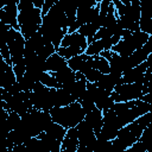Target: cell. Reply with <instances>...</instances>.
Here are the masks:
<instances>
[{
    "label": "cell",
    "mask_w": 152,
    "mask_h": 152,
    "mask_svg": "<svg viewBox=\"0 0 152 152\" xmlns=\"http://www.w3.org/2000/svg\"><path fill=\"white\" fill-rule=\"evenodd\" d=\"M151 124V112L138 116L132 122L122 126L114 139H112V148L116 151H126L141 135L142 131Z\"/></svg>",
    "instance_id": "6da1fadb"
},
{
    "label": "cell",
    "mask_w": 152,
    "mask_h": 152,
    "mask_svg": "<svg viewBox=\"0 0 152 152\" xmlns=\"http://www.w3.org/2000/svg\"><path fill=\"white\" fill-rule=\"evenodd\" d=\"M49 113L52 118V121L62 125L65 128L75 127L80 121L84 119L86 115L78 101L63 107H52Z\"/></svg>",
    "instance_id": "7a4b0ae2"
},
{
    "label": "cell",
    "mask_w": 152,
    "mask_h": 152,
    "mask_svg": "<svg viewBox=\"0 0 152 152\" xmlns=\"http://www.w3.org/2000/svg\"><path fill=\"white\" fill-rule=\"evenodd\" d=\"M146 93H151V84H145L144 82H133L116 86L110 95L115 102H124L140 99Z\"/></svg>",
    "instance_id": "3957f363"
},
{
    "label": "cell",
    "mask_w": 152,
    "mask_h": 152,
    "mask_svg": "<svg viewBox=\"0 0 152 152\" xmlns=\"http://www.w3.org/2000/svg\"><path fill=\"white\" fill-rule=\"evenodd\" d=\"M7 46L11 53V61L12 65L21 61L24 57V48H25V38L20 33V31L14 30L13 27L10 28L8 32V39H7Z\"/></svg>",
    "instance_id": "277c9868"
},
{
    "label": "cell",
    "mask_w": 152,
    "mask_h": 152,
    "mask_svg": "<svg viewBox=\"0 0 152 152\" xmlns=\"http://www.w3.org/2000/svg\"><path fill=\"white\" fill-rule=\"evenodd\" d=\"M76 129H77V138H78V146L81 147H87L91 151V146L94 144V141L96 140V135L94 133V129L84 121H80L76 125ZM93 152V151H91Z\"/></svg>",
    "instance_id": "5b68a950"
},
{
    "label": "cell",
    "mask_w": 152,
    "mask_h": 152,
    "mask_svg": "<svg viewBox=\"0 0 152 152\" xmlns=\"http://www.w3.org/2000/svg\"><path fill=\"white\" fill-rule=\"evenodd\" d=\"M151 56L147 57L146 61L140 63L139 65L129 69L128 71L122 74V83H133V82H144V74L148 66H151Z\"/></svg>",
    "instance_id": "8992f818"
},
{
    "label": "cell",
    "mask_w": 152,
    "mask_h": 152,
    "mask_svg": "<svg viewBox=\"0 0 152 152\" xmlns=\"http://www.w3.org/2000/svg\"><path fill=\"white\" fill-rule=\"evenodd\" d=\"M18 24L20 25H40L42 24V8L32 7L30 10L18 12Z\"/></svg>",
    "instance_id": "52a82bcc"
},
{
    "label": "cell",
    "mask_w": 152,
    "mask_h": 152,
    "mask_svg": "<svg viewBox=\"0 0 152 152\" xmlns=\"http://www.w3.org/2000/svg\"><path fill=\"white\" fill-rule=\"evenodd\" d=\"M122 83V75L116 74V72H107V74H101L95 84L99 88H102L107 91H113L114 88L119 84Z\"/></svg>",
    "instance_id": "ba28073f"
},
{
    "label": "cell",
    "mask_w": 152,
    "mask_h": 152,
    "mask_svg": "<svg viewBox=\"0 0 152 152\" xmlns=\"http://www.w3.org/2000/svg\"><path fill=\"white\" fill-rule=\"evenodd\" d=\"M0 20L14 30L19 31V24H18V7L17 5H5L2 8H0Z\"/></svg>",
    "instance_id": "9c48e42d"
},
{
    "label": "cell",
    "mask_w": 152,
    "mask_h": 152,
    "mask_svg": "<svg viewBox=\"0 0 152 152\" xmlns=\"http://www.w3.org/2000/svg\"><path fill=\"white\" fill-rule=\"evenodd\" d=\"M77 147H78V138H77L76 126L66 128L65 137L61 142V152H76Z\"/></svg>",
    "instance_id": "30bf717a"
},
{
    "label": "cell",
    "mask_w": 152,
    "mask_h": 152,
    "mask_svg": "<svg viewBox=\"0 0 152 152\" xmlns=\"http://www.w3.org/2000/svg\"><path fill=\"white\" fill-rule=\"evenodd\" d=\"M51 89V94H52V101H53V107H63L66 104H70L75 101H77L75 99L74 95H71L69 91H66L63 88H50Z\"/></svg>",
    "instance_id": "8fae6325"
},
{
    "label": "cell",
    "mask_w": 152,
    "mask_h": 152,
    "mask_svg": "<svg viewBox=\"0 0 152 152\" xmlns=\"http://www.w3.org/2000/svg\"><path fill=\"white\" fill-rule=\"evenodd\" d=\"M59 46H76L84 51L88 46V42H87V38L84 36H82L81 33H78L77 31L71 32V33L66 32L64 34Z\"/></svg>",
    "instance_id": "7c38bea8"
},
{
    "label": "cell",
    "mask_w": 152,
    "mask_h": 152,
    "mask_svg": "<svg viewBox=\"0 0 152 152\" xmlns=\"http://www.w3.org/2000/svg\"><path fill=\"white\" fill-rule=\"evenodd\" d=\"M139 30L152 34V24H151V13L148 1L140 2V18H139Z\"/></svg>",
    "instance_id": "4fadbf2b"
},
{
    "label": "cell",
    "mask_w": 152,
    "mask_h": 152,
    "mask_svg": "<svg viewBox=\"0 0 152 152\" xmlns=\"http://www.w3.org/2000/svg\"><path fill=\"white\" fill-rule=\"evenodd\" d=\"M66 66H68L66 59L63 58L62 56H59L57 52H53L51 56H49L45 59V71L55 72V71H59Z\"/></svg>",
    "instance_id": "5bb4252c"
},
{
    "label": "cell",
    "mask_w": 152,
    "mask_h": 152,
    "mask_svg": "<svg viewBox=\"0 0 152 152\" xmlns=\"http://www.w3.org/2000/svg\"><path fill=\"white\" fill-rule=\"evenodd\" d=\"M99 12H100L99 2L94 7H90V8H77V11H76V19L82 25L83 24H88V23H91L99 15Z\"/></svg>",
    "instance_id": "9a60e30c"
},
{
    "label": "cell",
    "mask_w": 152,
    "mask_h": 152,
    "mask_svg": "<svg viewBox=\"0 0 152 152\" xmlns=\"http://www.w3.org/2000/svg\"><path fill=\"white\" fill-rule=\"evenodd\" d=\"M83 120L94 129V133L96 135L102 127V110H100L99 108L95 107L93 110H90L89 113H87L84 115Z\"/></svg>",
    "instance_id": "2e32d148"
},
{
    "label": "cell",
    "mask_w": 152,
    "mask_h": 152,
    "mask_svg": "<svg viewBox=\"0 0 152 152\" xmlns=\"http://www.w3.org/2000/svg\"><path fill=\"white\" fill-rule=\"evenodd\" d=\"M49 137H51V138H53V139H56L58 142H62V140L64 139V137H65V133H66V128L65 127H63L62 125H59V124H57V122H55V121H52L46 128H45V131H44Z\"/></svg>",
    "instance_id": "e0dca14e"
},
{
    "label": "cell",
    "mask_w": 152,
    "mask_h": 152,
    "mask_svg": "<svg viewBox=\"0 0 152 152\" xmlns=\"http://www.w3.org/2000/svg\"><path fill=\"white\" fill-rule=\"evenodd\" d=\"M55 78L57 80V82L59 83V86L62 87L63 84H66V83H70L72 81L76 80V76H75V71H72L69 66L59 70V71H55V72H51Z\"/></svg>",
    "instance_id": "ac0fdd59"
},
{
    "label": "cell",
    "mask_w": 152,
    "mask_h": 152,
    "mask_svg": "<svg viewBox=\"0 0 152 152\" xmlns=\"http://www.w3.org/2000/svg\"><path fill=\"white\" fill-rule=\"evenodd\" d=\"M44 144L46 152H61V142H58L56 139L49 137L45 132H42L37 135Z\"/></svg>",
    "instance_id": "d6986e66"
},
{
    "label": "cell",
    "mask_w": 152,
    "mask_h": 152,
    "mask_svg": "<svg viewBox=\"0 0 152 152\" xmlns=\"http://www.w3.org/2000/svg\"><path fill=\"white\" fill-rule=\"evenodd\" d=\"M15 81H17V77L13 71V68H12V65L8 64L6 66V69L0 74V87L4 89H7Z\"/></svg>",
    "instance_id": "ffe728a7"
},
{
    "label": "cell",
    "mask_w": 152,
    "mask_h": 152,
    "mask_svg": "<svg viewBox=\"0 0 152 152\" xmlns=\"http://www.w3.org/2000/svg\"><path fill=\"white\" fill-rule=\"evenodd\" d=\"M25 146L26 150L31 152H46L43 141L38 137H30L28 140L25 142Z\"/></svg>",
    "instance_id": "44dd1931"
},
{
    "label": "cell",
    "mask_w": 152,
    "mask_h": 152,
    "mask_svg": "<svg viewBox=\"0 0 152 152\" xmlns=\"http://www.w3.org/2000/svg\"><path fill=\"white\" fill-rule=\"evenodd\" d=\"M56 52L59 56H62L63 58L69 59V58H71L76 55H80V53L84 52V51L80 48H76V46H59V48L56 49Z\"/></svg>",
    "instance_id": "7402d4cb"
},
{
    "label": "cell",
    "mask_w": 152,
    "mask_h": 152,
    "mask_svg": "<svg viewBox=\"0 0 152 152\" xmlns=\"http://www.w3.org/2000/svg\"><path fill=\"white\" fill-rule=\"evenodd\" d=\"M96 31H97V27H96L93 23L83 24V25H81V26L78 27V30H77L78 33H81L82 36H84V37L87 38L88 44L93 42V37H94V34L96 33Z\"/></svg>",
    "instance_id": "603a6c76"
},
{
    "label": "cell",
    "mask_w": 152,
    "mask_h": 152,
    "mask_svg": "<svg viewBox=\"0 0 152 152\" xmlns=\"http://www.w3.org/2000/svg\"><path fill=\"white\" fill-rule=\"evenodd\" d=\"M39 82L43 83L45 87L48 88H59V83L57 82V80L55 78V76L49 72V71H43L40 77H39Z\"/></svg>",
    "instance_id": "cb8c5ba5"
},
{
    "label": "cell",
    "mask_w": 152,
    "mask_h": 152,
    "mask_svg": "<svg viewBox=\"0 0 152 152\" xmlns=\"http://www.w3.org/2000/svg\"><path fill=\"white\" fill-rule=\"evenodd\" d=\"M86 58V53L82 52L80 55H76L69 59H66V63H68V66L72 70V71H80L81 68H82V64H83V61Z\"/></svg>",
    "instance_id": "d4e9b609"
},
{
    "label": "cell",
    "mask_w": 152,
    "mask_h": 152,
    "mask_svg": "<svg viewBox=\"0 0 152 152\" xmlns=\"http://www.w3.org/2000/svg\"><path fill=\"white\" fill-rule=\"evenodd\" d=\"M93 57H94V68L95 69H97L101 74L109 72V62L106 58H103L100 55H96V56H93Z\"/></svg>",
    "instance_id": "484cf974"
},
{
    "label": "cell",
    "mask_w": 152,
    "mask_h": 152,
    "mask_svg": "<svg viewBox=\"0 0 152 152\" xmlns=\"http://www.w3.org/2000/svg\"><path fill=\"white\" fill-rule=\"evenodd\" d=\"M115 23H116L115 10H114L113 2H110L109 7H108V11H107V14H106V17H104V19H103L102 27H110V26H113Z\"/></svg>",
    "instance_id": "4316f807"
},
{
    "label": "cell",
    "mask_w": 152,
    "mask_h": 152,
    "mask_svg": "<svg viewBox=\"0 0 152 152\" xmlns=\"http://www.w3.org/2000/svg\"><path fill=\"white\" fill-rule=\"evenodd\" d=\"M53 52H56V49H55V46L51 44V43H45L40 49H38L37 51H36V53H37V56L40 58V59H43V61H45L49 56H51Z\"/></svg>",
    "instance_id": "83f0119b"
},
{
    "label": "cell",
    "mask_w": 152,
    "mask_h": 152,
    "mask_svg": "<svg viewBox=\"0 0 152 152\" xmlns=\"http://www.w3.org/2000/svg\"><path fill=\"white\" fill-rule=\"evenodd\" d=\"M17 82L19 83V87H20V89L23 90V91H31L32 90V88H33V86H34V81L33 80H31L28 76H26L25 74L21 76V77H19V78H17Z\"/></svg>",
    "instance_id": "f1b7e54d"
},
{
    "label": "cell",
    "mask_w": 152,
    "mask_h": 152,
    "mask_svg": "<svg viewBox=\"0 0 152 152\" xmlns=\"http://www.w3.org/2000/svg\"><path fill=\"white\" fill-rule=\"evenodd\" d=\"M114 100H113V97H112V95L109 94V95H107V96H104L103 99H101L99 102H96L95 103V106H96V108H99L100 110H107V109H109V108H112V106L114 104Z\"/></svg>",
    "instance_id": "f546056e"
},
{
    "label": "cell",
    "mask_w": 152,
    "mask_h": 152,
    "mask_svg": "<svg viewBox=\"0 0 152 152\" xmlns=\"http://www.w3.org/2000/svg\"><path fill=\"white\" fill-rule=\"evenodd\" d=\"M81 72L84 75V77H86V80L88 82H96L97 78L101 75V72L95 68H88V69H86V70H83Z\"/></svg>",
    "instance_id": "4dcf8cb0"
},
{
    "label": "cell",
    "mask_w": 152,
    "mask_h": 152,
    "mask_svg": "<svg viewBox=\"0 0 152 152\" xmlns=\"http://www.w3.org/2000/svg\"><path fill=\"white\" fill-rule=\"evenodd\" d=\"M6 122H7V125L10 126L11 129H14L18 126V124L20 122V115L18 113H15L14 110H10L8 115L6 118Z\"/></svg>",
    "instance_id": "1f68e13d"
},
{
    "label": "cell",
    "mask_w": 152,
    "mask_h": 152,
    "mask_svg": "<svg viewBox=\"0 0 152 152\" xmlns=\"http://www.w3.org/2000/svg\"><path fill=\"white\" fill-rule=\"evenodd\" d=\"M12 68H13V71H14V74H15V77H17V78L21 77V76L25 74V71H26V65H25L24 58H23L21 61H19L18 63L13 64Z\"/></svg>",
    "instance_id": "d6a6232c"
},
{
    "label": "cell",
    "mask_w": 152,
    "mask_h": 152,
    "mask_svg": "<svg viewBox=\"0 0 152 152\" xmlns=\"http://www.w3.org/2000/svg\"><path fill=\"white\" fill-rule=\"evenodd\" d=\"M17 7H18V12H19V11L30 10V8L34 7V6H33L32 0H19V2H18V5H17Z\"/></svg>",
    "instance_id": "836d02e7"
},
{
    "label": "cell",
    "mask_w": 152,
    "mask_h": 152,
    "mask_svg": "<svg viewBox=\"0 0 152 152\" xmlns=\"http://www.w3.org/2000/svg\"><path fill=\"white\" fill-rule=\"evenodd\" d=\"M56 1H57V0H44V4H43V6H42V17L48 13V11L56 4Z\"/></svg>",
    "instance_id": "e575fe53"
},
{
    "label": "cell",
    "mask_w": 152,
    "mask_h": 152,
    "mask_svg": "<svg viewBox=\"0 0 152 152\" xmlns=\"http://www.w3.org/2000/svg\"><path fill=\"white\" fill-rule=\"evenodd\" d=\"M6 90H7V93L11 94V95H17L18 93L21 91V89H20V87H19V83H18L17 81H15L13 84H11Z\"/></svg>",
    "instance_id": "d590c367"
},
{
    "label": "cell",
    "mask_w": 152,
    "mask_h": 152,
    "mask_svg": "<svg viewBox=\"0 0 152 152\" xmlns=\"http://www.w3.org/2000/svg\"><path fill=\"white\" fill-rule=\"evenodd\" d=\"M8 112H10V110H7L4 106L0 104V122H2V121L6 120V118H7V115H8Z\"/></svg>",
    "instance_id": "8d00e7d4"
},
{
    "label": "cell",
    "mask_w": 152,
    "mask_h": 152,
    "mask_svg": "<svg viewBox=\"0 0 152 152\" xmlns=\"http://www.w3.org/2000/svg\"><path fill=\"white\" fill-rule=\"evenodd\" d=\"M8 64L5 62V59L2 58V56H1V53H0V74L6 69V66H7Z\"/></svg>",
    "instance_id": "74e56055"
},
{
    "label": "cell",
    "mask_w": 152,
    "mask_h": 152,
    "mask_svg": "<svg viewBox=\"0 0 152 152\" xmlns=\"http://www.w3.org/2000/svg\"><path fill=\"white\" fill-rule=\"evenodd\" d=\"M33 2V6L37 7V8H42L43 4H44V0H32Z\"/></svg>",
    "instance_id": "f35d334b"
},
{
    "label": "cell",
    "mask_w": 152,
    "mask_h": 152,
    "mask_svg": "<svg viewBox=\"0 0 152 152\" xmlns=\"http://www.w3.org/2000/svg\"><path fill=\"white\" fill-rule=\"evenodd\" d=\"M8 28H11V26L7 25V24H5V23H2L0 20V30H8Z\"/></svg>",
    "instance_id": "ab89813d"
},
{
    "label": "cell",
    "mask_w": 152,
    "mask_h": 152,
    "mask_svg": "<svg viewBox=\"0 0 152 152\" xmlns=\"http://www.w3.org/2000/svg\"><path fill=\"white\" fill-rule=\"evenodd\" d=\"M119 1H121L124 5H128V4H131V0H119Z\"/></svg>",
    "instance_id": "60d3db41"
},
{
    "label": "cell",
    "mask_w": 152,
    "mask_h": 152,
    "mask_svg": "<svg viewBox=\"0 0 152 152\" xmlns=\"http://www.w3.org/2000/svg\"><path fill=\"white\" fill-rule=\"evenodd\" d=\"M2 7H4V4H2L1 0H0V8H2Z\"/></svg>",
    "instance_id": "b9f144b4"
}]
</instances>
